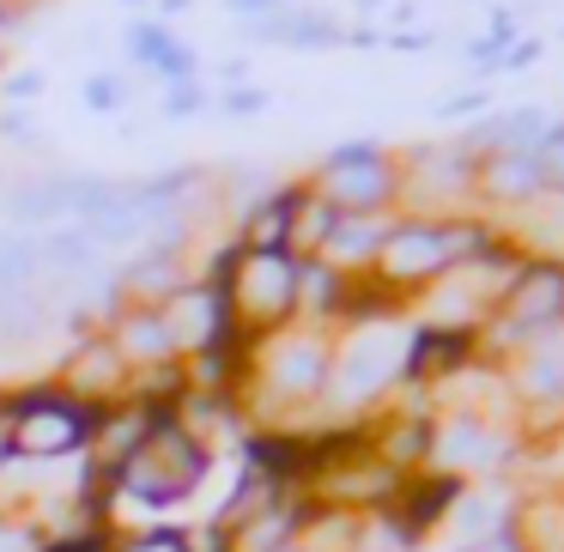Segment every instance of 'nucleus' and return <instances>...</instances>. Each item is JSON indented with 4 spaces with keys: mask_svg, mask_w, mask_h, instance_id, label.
I'll return each instance as SVG.
<instances>
[{
    "mask_svg": "<svg viewBox=\"0 0 564 552\" xmlns=\"http://www.w3.org/2000/svg\"><path fill=\"white\" fill-rule=\"evenodd\" d=\"M486 243L491 237L467 219H394L370 268L382 273V285H425L443 280L462 256H479Z\"/></svg>",
    "mask_w": 564,
    "mask_h": 552,
    "instance_id": "nucleus-1",
    "label": "nucleus"
},
{
    "mask_svg": "<svg viewBox=\"0 0 564 552\" xmlns=\"http://www.w3.org/2000/svg\"><path fill=\"white\" fill-rule=\"evenodd\" d=\"M200 479H207V443L188 425H176L171 413H164L159 425L147 431V443L116 467V491H128V498H140V504H176V498H188Z\"/></svg>",
    "mask_w": 564,
    "mask_h": 552,
    "instance_id": "nucleus-2",
    "label": "nucleus"
},
{
    "mask_svg": "<svg viewBox=\"0 0 564 552\" xmlns=\"http://www.w3.org/2000/svg\"><path fill=\"white\" fill-rule=\"evenodd\" d=\"M310 188L346 219H382V207L401 201V159L382 152L377 140H346L316 164Z\"/></svg>",
    "mask_w": 564,
    "mask_h": 552,
    "instance_id": "nucleus-3",
    "label": "nucleus"
},
{
    "mask_svg": "<svg viewBox=\"0 0 564 552\" xmlns=\"http://www.w3.org/2000/svg\"><path fill=\"white\" fill-rule=\"evenodd\" d=\"M104 425V401H79L67 389H31L19 401H7V437H13V455H31V462H50V455L86 450Z\"/></svg>",
    "mask_w": 564,
    "mask_h": 552,
    "instance_id": "nucleus-4",
    "label": "nucleus"
},
{
    "mask_svg": "<svg viewBox=\"0 0 564 552\" xmlns=\"http://www.w3.org/2000/svg\"><path fill=\"white\" fill-rule=\"evenodd\" d=\"M231 310L249 328H280L297 310V256H285V249H243L231 273Z\"/></svg>",
    "mask_w": 564,
    "mask_h": 552,
    "instance_id": "nucleus-5",
    "label": "nucleus"
},
{
    "mask_svg": "<svg viewBox=\"0 0 564 552\" xmlns=\"http://www.w3.org/2000/svg\"><path fill=\"white\" fill-rule=\"evenodd\" d=\"M122 55L134 67H147V74H159L164 91H171V86H195V79H200V55L188 50L171 25H159V19H134V25L122 31Z\"/></svg>",
    "mask_w": 564,
    "mask_h": 552,
    "instance_id": "nucleus-6",
    "label": "nucleus"
},
{
    "mask_svg": "<svg viewBox=\"0 0 564 552\" xmlns=\"http://www.w3.org/2000/svg\"><path fill=\"white\" fill-rule=\"evenodd\" d=\"M37 268L43 280L55 285H79V292H98L110 273H104V249L91 243L79 225H55V231H37Z\"/></svg>",
    "mask_w": 564,
    "mask_h": 552,
    "instance_id": "nucleus-7",
    "label": "nucleus"
},
{
    "mask_svg": "<svg viewBox=\"0 0 564 552\" xmlns=\"http://www.w3.org/2000/svg\"><path fill=\"white\" fill-rule=\"evenodd\" d=\"M394 370H406V340L401 334L370 328V334H358V340L346 346V358L334 365V382H340V394H377Z\"/></svg>",
    "mask_w": 564,
    "mask_h": 552,
    "instance_id": "nucleus-8",
    "label": "nucleus"
},
{
    "mask_svg": "<svg viewBox=\"0 0 564 552\" xmlns=\"http://www.w3.org/2000/svg\"><path fill=\"white\" fill-rule=\"evenodd\" d=\"M503 316L528 334L552 328V322L564 316V268L558 261H528V268L516 273L510 297H503Z\"/></svg>",
    "mask_w": 564,
    "mask_h": 552,
    "instance_id": "nucleus-9",
    "label": "nucleus"
},
{
    "mask_svg": "<svg viewBox=\"0 0 564 552\" xmlns=\"http://www.w3.org/2000/svg\"><path fill=\"white\" fill-rule=\"evenodd\" d=\"M304 183H273L261 201H249V213L237 219V243L243 249H285L292 243V219H297V201H304Z\"/></svg>",
    "mask_w": 564,
    "mask_h": 552,
    "instance_id": "nucleus-10",
    "label": "nucleus"
},
{
    "mask_svg": "<svg viewBox=\"0 0 564 552\" xmlns=\"http://www.w3.org/2000/svg\"><path fill=\"white\" fill-rule=\"evenodd\" d=\"M249 37L256 43H280V50H340L346 43V31L334 25L328 13H316V7H280L273 19H256L249 25Z\"/></svg>",
    "mask_w": 564,
    "mask_h": 552,
    "instance_id": "nucleus-11",
    "label": "nucleus"
},
{
    "mask_svg": "<svg viewBox=\"0 0 564 552\" xmlns=\"http://www.w3.org/2000/svg\"><path fill=\"white\" fill-rule=\"evenodd\" d=\"M116 353H122V365H164V358L176 353V334L171 322H164V304H134L116 316L110 328Z\"/></svg>",
    "mask_w": 564,
    "mask_h": 552,
    "instance_id": "nucleus-12",
    "label": "nucleus"
},
{
    "mask_svg": "<svg viewBox=\"0 0 564 552\" xmlns=\"http://www.w3.org/2000/svg\"><path fill=\"white\" fill-rule=\"evenodd\" d=\"M474 195L486 201H540L546 195V183H540L534 171V152H486L479 159V176H474Z\"/></svg>",
    "mask_w": 564,
    "mask_h": 552,
    "instance_id": "nucleus-13",
    "label": "nucleus"
},
{
    "mask_svg": "<svg viewBox=\"0 0 564 552\" xmlns=\"http://www.w3.org/2000/svg\"><path fill=\"white\" fill-rule=\"evenodd\" d=\"M328 370H334V358L322 340H285L280 353H273L268 377L280 394H316L322 382H328Z\"/></svg>",
    "mask_w": 564,
    "mask_h": 552,
    "instance_id": "nucleus-14",
    "label": "nucleus"
},
{
    "mask_svg": "<svg viewBox=\"0 0 564 552\" xmlns=\"http://www.w3.org/2000/svg\"><path fill=\"white\" fill-rule=\"evenodd\" d=\"M110 382H122V353H116L110 334H91V340L74 353V365H67V394H79V401H98Z\"/></svg>",
    "mask_w": 564,
    "mask_h": 552,
    "instance_id": "nucleus-15",
    "label": "nucleus"
},
{
    "mask_svg": "<svg viewBox=\"0 0 564 552\" xmlns=\"http://www.w3.org/2000/svg\"><path fill=\"white\" fill-rule=\"evenodd\" d=\"M467 340H474L467 328H419L406 340V377H443V370H455L467 358Z\"/></svg>",
    "mask_w": 564,
    "mask_h": 552,
    "instance_id": "nucleus-16",
    "label": "nucleus"
},
{
    "mask_svg": "<svg viewBox=\"0 0 564 552\" xmlns=\"http://www.w3.org/2000/svg\"><path fill=\"white\" fill-rule=\"evenodd\" d=\"M382 231H389L382 219H346V213H340L334 237L322 243V261H328V268H340V273H346V268H365V261H377Z\"/></svg>",
    "mask_w": 564,
    "mask_h": 552,
    "instance_id": "nucleus-17",
    "label": "nucleus"
},
{
    "mask_svg": "<svg viewBox=\"0 0 564 552\" xmlns=\"http://www.w3.org/2000/svg\"><path fill=\"white\" fill-rule=\"evenodd\" d=\"M43 285V268H37V237L31 231H0V292H31Z\"/></svg>",
    "mask_w": 564,
    "mask_h": 552,
    "instance_id": "nucleus-18",
    "label": "nucleus"
},
{
    "mask_svg": "<svg viewBox=\"0 0 564 552\" xmlns=\"http://www.w3.org/2000/svg\"><path fill=\"white\" fill-rule=\"evenodd\" d=\"M43 322H50L43 285H31V292H0V340H31V334H43Z\"/></svg>",
    "mask_w": 564,
    "mask_h": 552,
    "instance_id": "nucleus-19",
    "label": "nucleus"
},
{
    "mask_svg": "<svg viewBox=\"0 0 564 552\" xmlns=\"http://www.w3.org/2000/svg\"><path fill=\"white\" fill-rule=\"evenodd\" d=\"M128 98H134V79L116 74V67H98V74H86V86H79V104L98 116H122Z\"/></svg>",
    "mask_w": 564,
    "mask_h": 552,
    "instance_id": "nucleus-20",
    "label": "nucleus"
},
{
    "mask_svg": "<svg viewBox=\"0 0 564 552\" xmlns=\"http://www.w3.org/2000/svg\"><path fill=\"white\" fill-rule=\"evenodd\" d=\"M449 498H455V479H437V486H419V491H413V504L401 510V534L413 540L425 522H437V510H443Z\"/></svg>",
    "mask_w": 564,
    "mask_h": 552,
    "instance_id": "nucleus-21",
    "label": "nucleus"
},
{
    "mask_svg": "<svg viewBox=\"0 0 564 552\" xmlns=\"http://www.w3.org/2000/svg\"><path fill=\"white\" fill-rule=\"evenodd\" d=\"M534 171H540V183H546V188H558V195H564V122L540 134V147H534Z\"/></svg>",
    "mask_w": 564,
    "mask_h": 552,
    "instance_id": "nucleus-22",
    "label": "nucleus"
},
{
    "mask_svg": "<svg viewBox=\"0 0 564 552\" xmlns=\"http://www.w3.org/2000/svg\"><path fill=\"white\" fill-rule=\"evenodd\" d=\"M159 110L171 116V122H188V116L213 110V91L200 86V79H195V86H171V91H164V104H159Z\"/></svg>",
    "mask_w": 564,
    "mask_h": 552,
    "instance_id": "nucleus-23",
    "label": "nucleus"
},
{
    "mask_svg": "<svg viewBox=\"0 0 564 552\" xmlns=\"http://www.w3.org/2000/svg\"><path fill=\"white\" fill-rule=\"evenodd\" d=\"M43 67H19V74H0V104L7 110H19V104H31V98H43Z\"/></svg>",
    "mask_w": 564,
    "mask_h": 552,
    "instance_id": "nucleus-24",
    "label": "nucleus"
},
{
    "mask_svg": "<svg viewBox=\"0 0 564 552\" xmlns=\"http://www.w3.org/2000/svg\"><path fill=\"white\" fill-rule=\"evenodd\" d=\"M122 552H188V534L183 528H147V534L128 540Z\"/></svg>",
    "mask_w": 564,
    "mask_h": 552,
    "instance_id": "nucleus-25",
    "label": "nucleus"
},
{
    "mask_svg": "<svg viewBox=\"0 0 564 552\" xmlns=\"http://www.w3.org/2000/svg\"><path fill=\"white\" fill-rule=\"evenodd\" d=\"M0 140H13V147H43L31 110H0Z\"/></svg>",
    "mask_w": 564,
    "mask_h": 552,
    "instance_id": "nucleus-26",
    "label": "nucleus"
},
{
    "mask_svg": "<svg viewBox=\"0 0 564 552\" xmlns=\"http://www.w3.org/2000/svg\"><path fill=\"white\" fill-rule=\"evenodd\" d=\"M219 110L225 116H256V110H268V91H261V86H231L219 98Z\"/></svg>",
    "mask_w": 564,
    "mask_h": 552,
    "instance_id": "nucleus-27",
    "label": "nucleus"
},
{
    "mask_svg": "<svg viewBox=\"0 0 564 552\" xmlns=\"http://www.w3.org/2000/svg\"><path fill=\"white\" fill-rule=\"evenodd\" d=\"M225 7H231L243 25H256V19H273L280 7H292V0H225Z\"/></svg>",
    "mask_w": 564,
    "mask_h": 552,
    "instance_id": "nucleus-28",
    "label": "nucleus"
},
{
    "mask_svg": "<svg viewBox=\"0 0 564 552\" xmlns=\"http://www.w3.org/2000/svg\"><path fill=\"white\" fill-rule=\"evenodd\" d=\"M43 552H110V540L104 534H74V540H55V546H43Z\"/></svg>",
    "mask_w": 564,
    "mask_h": 552,
    "instance_id": "nucleus-29",
    "label": "nucleus"
},
{
    "mask_svg": "<svg viewBox=\"0 0 564 552\" xmlns=\"http://www.w3.org/2000/svg\"><path fill=\"white\" fill-rule=\"evenodd\" d=\"M0 552H31V534L13 522H0Z\"/></svg>",
    "mask_w": 564,
    "mask_h": 552,
    "instance_id": "nucleus-30",
    "label": "nucleus"
},
{
    "mask_svg": "<svg viewBox=\"0 0 564 552\" xmlns=\"http://www.w3.org/2000/svg\"><path fill=\"white\" fill-rule=\"evenodd\" d=\"M13 31H19V13H13V0H0V43L13 37Z\"/></svg>",
    "mask_w": 564,
    "mask_h": 552,
    "instance_id": "nucleus-31",
    "label": "nucleus"
},
{
    "mask_svg": "<svg viewBox=\"0 0 564 552\" xmlns=\"http://www.w3.org/2000/svg\"><path fill=\"white\" fill-rule=\"evenodd\" d=\"M152 7H159V25H164V19H176V13H188V7H195V0H152Z\"/></svg>",
    "mask_w": 564,
    "mask_h": 552,
    "instance_id": "nucleus-32",
    "label": "nucleus"
},
{
    "mask_svg": "<svg viewBox=\"0 0 564 552\" xmlns=\"http://www.w3.org/2000/svg\"><path fill=\"white\" fill-rule=\"evenodd\" d=\"M243 74H249L243 62H225V67H219V86H237V79H243Z\"/></svg>",
    "mask_w": 564,
    "mask_h": 552,
    "instance_id": "nucleus-33",
    "label": "nucleus"
},
{
    "mask_svg": "<svg viewBox=\"0 0 564 552\" xmlns=\"http://www.w3.org/2000/svg\"><path fill=\"white\" fill-rule=\"evenodd\" d=\"M0 467H13V437H7V425H0Z\"/></svg>",
    "mask_w": 564,
    "mask_h": 552,
    "instance_id": "nucleus-34",
    "label": "nucleus"
},
{
    "mask_svg": "<svg viewBox=\"0 0 564 552\" xmlns=\"http://www.w3.org/2000/svg\"><path fill=\"white\" fill-rule=\"evenodd\" d=\"M116 7H152V0H116Z\"/></svg>",
    "mask_w": 564,
    "mask_h": 552,
    "instance_id": "nucleus-35",
    "label": "nucleus"
},
{
    "mask_svg": "<svg viewBox=\"0 0 564 552\" xmlns=\"http://www.w3.org/2000/svg\"><path fill=\"white\" fill-rule=\"evenodd\" d=\"M358 7H382V0H358Z\"/></svg>",
    "mask_w": 564,
    "mask_h": 552,
    "instance_id": "nucleus-36",
    "label": "nucleus"
}]
</instances>
